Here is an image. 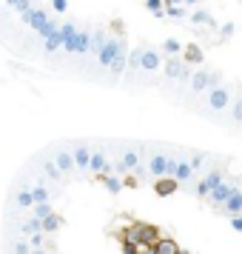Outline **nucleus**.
<instances>
[{"label":"nucleus","mask_w":242,"mask_h":254,"mask_svg":"<svg viewBox=\"0 0 242 254\" xmlns=\"http://www.w3.org/2000/svg\"><path fill=\"white\" fill-rule=\"evenodd\" d=\"M174 166H177V157L174 154H162V151H154L145 160V169H148L151 180H157V177H174Z\"/></svg>","instance_id":"1"},{"label":"nucleus","mask_w":242,"mask_h":254,"mask_svg":"<svg viewBox=\"0 0 242 254\" xmlns=\"http://www.w3.org/2000/svg\"><path fill=\"white\" fill-rule=\"evenodd\" d=\"M71 160H74V172H89V157H92V140H80V143H69Z\"/></svg>","instance_id":"2"},{"label":"nucleus","mask_w":242,"mask_h":254,"mask_svg":"<svg viewBox=\"0 0 242 254\" xmlns=\"http://www.w3.org/2000/svg\"><path fill=\"white\" fill-rule=\"evenodd\" d=\"M205 94H208V106H211L214 112H225V109L231 106V89L222 86V83L214 86V89H208Z\"/></svg>","instance_id":"3"},{"label":"nucleus","mask_w":242,"mask_h":254,"mask_svg":"<svg viewBox=\"0 0 242 254\" xmlns=\"http://www.w3.org/2000/svg\"><path fill=\"white\" fill-rule=\"evenodd\" d=\"M51 157H54V163L60 166V172H63V174H71V172H74V160H71L69 143H63V146H54V149H51Z\"/></svg>","instance_id":"4"},{"label":"nucleus","mask_w":242,"mask_h":254,"mask_svg":"<svg viewBox=\"0 0 242 254\" xmlns=\"http://www.w3.org/2000/svg\"><path fill=\"white\" fill-rule=\"evenodd\" d=\"M140 66L145 71H160L162 69V52L160 49H140Z\"/></svg>","instance_id":"5"},{"label":"nucleus","mask_w":242,"mask_h":254,"mask_svg":"<svg viewBox=\"0 0 242 254\" xmlns=\"http://www.w3.org/2000/svg\"><path fill=\"white\" fill-rule=\"evenodd\" d=\"M196 174L194 169H191V160H188V154H180L177 157V166H174V180L177 183H191Z\"/></svg>","instance_id":"6"},{"label":"nucleus","mask_w":242,"mask_h":254,"mask_svg":"<svg viewBox=\"0 0 242 254\" xmlns=\"http://www.w3.org/2000/svg\"><path fill=\"white\" fill-rule=\"evenodd\" d=\"M12 206L14 208H32L35 206V194H32V186L20 183L17 189L12 191Z\"/></svg>","instance_id":"7"},{"label":"nucleus","mask_w":242,"mask_h":254,"mask_svg":"<svg viewBox=\"0 0 242 254\" xmlns=\"http://www.w3.org/2000/svg\"><path fill=\"white\" fill-rule=\"evenodd\" d=\"M234 189H237V186L231 183V180H222L219 186H214V189L208 191V200H211L214 206H222V203H225V197H228Z\"/></svg>","instance_id":"8"},{"label":"nucleus","mask_w":242,"mask_h":254,"mask_svg":"<svg viewBox=\"0 0 242 254\" xmlns=\"http://www.w3.org/2000/svg\"><path fill=\"white\" fill-rule=\"evenodd\" d=\"M40 169H43V174H46V180H51V183H63V180H66V174L60 172V166L54 163L51 154H48L46 160H40Z\"/></svg>","instance_id":"9"},{"label":"nucleus","mask_w":242,"mask_h":254,"mask_svg":"<svg viewBox=\"0 0 242 254\" xmlns=\"http://www.w3.org/2000/svg\"><path fill=\"white\" fill-rule=\"evenodd\" d=\"M120 49H123V43H120L117 37H111V40H105V43H103V49L97 52V55H100V66H108V63H111V60L117 58V52H120Z\"/></svg>","instance_id":"10"},{"label":"nucleus","mask_w":242,"mask_h":254,"mask_svg":"<svg viewBox=\"0 0 242 254\" xmlns=\"http://www.w3.org/2000/svg\"><path fill=\"white\" fill-rule=\"evenodd\" d=\"M208 74H211L208 69L191 71V92H194V94H205V89H208Z\"/></svg>","instance_id":"11"},{"label":"nucleus","mask_w":242,"mask_h":254,"mask_svg":"<svg viewBox=\"0 0 242 254\" xmlns=\"http://www.w3.org/2000/svg\"><path fill=\"white\" fill-rule=\"evenodd\" d=\"M188 157H191V169H194V174L205 172V169H208V163L214 160V157H211L208 151H191Z\"/></svg>","instance_id":"12"},{"label":"nucleus","mask_w":242,"mask_h":254,"mask_svg":"<svg viewBox=\"0 0 242 254\" xmlns=\"http://www.w3.org/2000/svg\"><path fill=\"white\" fill-rule=\"evenodd\" d=\"M222 206H225L228 214H240V211H242V189H234V191L225 197V203H222Z\"/></svg>","instance_id":"13"},{"label":"nucleus","mask_w":242,"mask_h":254,"mask_svg":"<svg viewBox=\"0 0 242 254\" xmlns=\"http://www.w3.org/2000/svg\"><path fill=\"white\" fill-rule=\"evenodd\" d=\"M29 186H32L35 203H51V191H48V183H46V180H37V183H29Z\"/></svg>","instance_id":"14"},{"label":"nucleus","mask_w":242,"mask_h":254,"mask_svg":"<svg viewBox=\"0 0 242 254\" xmlns=\"http://www.w3.org/2000/svg\"><path fill=\"white\" fill-rule=\"evenodd\" d=\"M23 17H26V23L32 26V29H40V26L48 20L46 12H40V9H35V6H29V9L23 12Z\"/></svg>","instance_id":"15"},{"label":"nucleus","mask_w":242,"mask_h":254,"mask_svg":"<svg viewBox=\"0 0 242 254\" xmlns=\"http://www.w3.org/2000/svg\"><path fill=\"white\" fill-rule=\"evenodd\" d=\"M202 180H205L208 191H211L214 186H219L222 180H225V169H222V166H214V169H205V177H202Z\"/></svg>","instance_id":"16"},{"label":"nucleus","mask_w":242,"mask_h":254,"mask_svg":"<svg viewBox=\"0 0 242 254\" xmlns=\"http://www.w3.org/2000/svg\"><path fill=\"white\" fill-rule=\"evenodd\" d=\"M183 69H185V63H183V60H177L174 55H171L168 60H165V66H162V71H165V77H168V80H177Z\"/></svg>","instance_id":"17"},{"label":"nucleus","mask_w":242,"mask_h":254,"mask_svg":"<svg viewBox=\"0 0 242 254\" xmlns=\"http://www.w3.org/2000/svg\"><path fill=\"white\" fill-rule=\"evenodd\" d=\"M60 229V217L51 211V214H46V217L40 220V231H48V234H54V231Z\"/></svg>","instance_id":"18"},{"label":"nucleus","mask_w":242,"mask_h":254,"mask_svg":"<svg viewBox=\"0 0 242 254\" xmlns=\"http://www.w3.org/2000/svg\"><path fill=\"white\" fill-rule=\"evenodd\" d=\"M157 180H160V183H157V191H162V194H171L174 189L180 186L174 177H157Z\"/></svg>","instance_id":"19"},{"label":"nucleus","mask_w":242,"mask_h":254,"mask_svg":"<svg viewBox=\"0 0 242 254\" xmlns=\"http://www.w3.org/2000/svg\"><path fill=\"white\" fill-rule=\"evenodd\" d=\"M60 46H63V35H60V29H54V32L46 37V49L48 52H57Z\"/></svg>","instance_id":"20"},{"label":"nucleus","mask_w":242,"mask_h":254,"mask_svg":"<svg viewBox=\"0 0 242 254\" xmlns=\"http://www.w3.org/2000/svg\"><path fill=\"white\" fill-rule=\"evenodd\" d=\"M191 183H194V186H191V191H194V197H199V200H205V197H208V186H205V180H196V177H194Z\"/></svg>","instance_id":"21"},{"label":"nucleus","mask_w":242,"mask_h":254,"mask_svg":"<svg viewBox=\"0 0 242 254\" xmlns=\"http://www.w3.org/2000/svg\"><path fill=\"white\" fill-rule=\"evenodd\" d=\"M20 231H23V234H35V231H40V217H29L26 223H20Z\"/></svg>","instance_id":"22"},{"label":"nucleus","mask_w":242,"mask_h":254,"mask_svg":"<svg viewBox=\"0 0 242 254\" xmlns=\"http://www.w3.org/2000/svg\"><path fill=\"white\" fill-rule=\"evenodd\" d=\"M46 214H51V203H35L32 206V217H46Z\"/></svg>","instance_id":"23"},{"label":"nucleus","mask_w":242,"mask_h":254,"mask_svg":"<svg viewBox=\"0 0 242 254\" xmlns=\"http://www.w3.org/2000/svg\"><path fill=\"white\" fill-rule=\"evenodd\" d=\"M162 46H165V55H180V52H183V43H180V40H174V37H168Z\"/></svg>","instance_id":"24"},{"label":"nucleus","mask_w":242,"mask_h":254,"mask_svg":"<svg viewBox=\"0 0 242 254\" xmlns=\"http://www.w3.org/2000/svg\"><path fill=\"white\" fill-rule=\"evenodd\" d=\"M108 66H111V71H114V74H120V71L126 69V58H123V49H120V52H117V58L111 60V63H108Z\"/></svg>","instance_id":"25"},{"label":"nucleus","mask_w":242,"mask_h":254,"mask_svg":"<svg viewBox=\"0 0 242 254\" xmlns=\"http://www.w3.org/2000/svg\"><path fill=\"white\" fill-rule=\"evenodd\" d=\"M199 60H202V52L199 49H194V46L185 49V63H199Z\"/></svg>","instance_id":"26"},{"label":"nucleus","mask_w":242,"mask_h":254,"mask_svg":"<svg viewBox=\"0 0 242 254\" xmlns=\"http://www.w3.org/2000/svg\"><path fill=\"white\" fill-rule=\"evenodd\" d=\"M162 3H165V0H145V9H148V12H154V14H160V17H162Z\"/></svg>","instance_id":"27"},{"label":"nucleus","mask_w":242,"mask_h":254,"mask_svg":"<svg viewBox=\"0 0 242 254\" xmlns=\"http://www.w3.org/2000/svg\"><path fill=\"white\" fill-rule=\"evenodd\" d=\"M231 112H234V123H242V97H237V100H234V109H231Z\"/></svg>","instance_id":"28"},{"label":"nucleus","mask_w":242,"mask_h":254,"mask_svg":"<svg viewBox=\"0 0 242 254\" xmlns=\"http://www.w3.org/2000/svg\"><path fill=\"white\" fill-rule=\"evenodd\" d=\"M74 32H77V29H74V23H63V26H60V35H63V40H69Z\"/></svg>","instance_id":"29"},{"label":"nucleus","mask_w":242,"mask_h":254,"mask_svg":"<svg viewBox=\"0 0 242 254\" xmlns=\"http://www.w3.org/2000/svg\"><path fill=\"white\" fill-rule=\"evenodd\" d=\"M231 229L242 231V211H240V214H231Z\"/></svg>","instance_id":"30"},{"label":"nucleus","mask_w":242,"mask_h":254,"mask_svg":"<svg viewBox=\"0 0 242 254\" xmlns=\"http://www.w3.org/2000/svg\"><path fill=\"white\" fill-rule=\"evenodd\" d=\"M162 14H171V17H185V9H180V6H171V9H162Z\"/></svg>","instance_id":"31"},{"label":"nucleus","mask_w":242,"mask_h":254,"mask_svg":"<svg viewBox=\"0 0 242 254\" xmlns=\"http://www.w3.org/2000/svg\"><path fill=\"white\" fill-rule=\"evenodd\" d=\"M128 63H131V69H140V49H134V52H131Z\"/></svg>","instance_id":"32"},{"label":"nucleus","mask_w":242,"mask_h":254,"mask_svg":"<svg viewBox=\"0 0 242 254\" xmlns=\"http://www.w3.org/2000/svg\"><path fill=\"white\" fill-rule=\"evenodd\" d=\"M66 6H69L66 0H54V9H57V12H66Z\"/></svg>","instance_id":"33"},{"label":"nucleus","mask_w":242,"mask_h":254,"mask_svg":"<svg viewBox=\"0 0 242 254\" xmlns=\"http://www.w3.org/2000/svg\"><path fill=\"white\" fill-rule=\"evenodd\" d=\"M168 3H171V6H180V3H183V0H165V6H168Z\"/></svg>","instance_id":"34"},{"label":"nucleus","mask_w":242,"mask_h":254,"mask_svg":"<svg viewBox=\"0 0 242 254\" xmlns=\"http://www.w3.org/2000/svg\"><path fill=\"white\" fill-rule=\"evenodd\" d=\"M183 3H191V6H194V3H199V0H183Z\"/></svg>","instance_id":"35"}]
</instances>
